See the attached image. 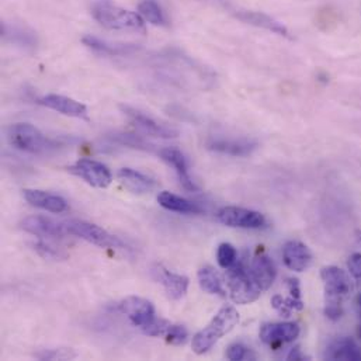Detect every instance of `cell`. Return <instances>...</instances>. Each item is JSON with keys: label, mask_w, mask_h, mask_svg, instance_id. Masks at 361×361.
<instances>
[{"label": "cell", "mask_w": 361, "mask_h": 361, "mask_svg": "<svg viewBox=\"0 0 361 361\" xmlns=\"http://www.w3.org/2000/svg\"><path fill=\"white\" fill-rule=\"evenodd\" d=\"M343 314L342 304H325V315L331 321H338Z\"/></svg>", "instance_id": "obj_37"}, {"label": "cell", "mask_w": 361, "mask_h": 361, "mask_svg": "<svg viewBox=\"0 0 361 361\" xmlns=\"http://www.w3.org/2000/svg\"><path fill=\"white\" fill-rule=\"evenodd\" d=\"M250 273L262 291H266L271 287L277 274L273 260L266 255H257L253 257L250 263Z\"/></svg>", "instance_id": "obj_18"}, {"label": "cell", "mask_w": 361, "mask_h": 361, "mask_svg": "<svg viewBox=\"0 0 361 361\" xmlns=\"http://www.w3.org/2000/svg\"><path fill=\"white\" fill-rule=\"evenodd\" d=\"M120 312L126 314L134 326L144 328L155 319V308L151 301L141 297H128L118 304Z\"/></svg>", "instance_id": "obj_11"}, {"label": "cell", "mask_w": 361, "mask_h": 361, "mask_svg": "<svg viewBox=\"0 0 361 361\" xmlns=\"http://www.w3.org/2000/svg\"><path fill=\"white\" fill-rule=\"evenodd\" d=\"M6 135L11 147L32 155L48 154L49 151L56 149L59 145L58 141L48 138L38 128L27 123H18V124L10 126L7 128Z\"/></svg>", "instance_id": "obj_3"}, {"label": "cell", "mask_w": 361, "mask_h": 361, "mask_svg": "<svg viewBox=\"0 0 361 361\" xmlns=\"http://www.w3.org/2000/svg\"><path fill=\"white\" fill-rule=\"evenodd\" d=\"M171 322L169 321H166V319H158V318H155L152 322H149L147 326H144L142 328V332L145 334V335H148V336H154V338H157V336H165L166 335V332H168V329L171 328Z\"/></svg>", "instance_id": "obj_31"}, {"label": "cell", "mask_w": 361, "mask_h": 361, "mask_svg": "<svg viewBox=\"0 0 361 361\" xmlns=\"http://www.w3.org/2000/svg\"><path fill=\"white\" fill-rule=\"evenodd\" d=\"M349 270L355 279H361V253H355L349 259Z\"/></svg>", "instance_id": "obj_36"}, {"label": "cell", "mask_w": 361, "mask_h": 361, "mask_svg": "<svg viewBox=\"0 0 361 361\" xmlns=\"http://www.w3.org/2000/svg\"><path fill=\"white\" fill-rule=\"evenodd\" d=\"M236 17L239 20H242L243 23H246V24H252V25L269 30V31H271L274 34L288 37V30L280 21H277L276 18H273V17L264 14V13L240 10V11L236 13Z\"/></svg>", "instance_id": "obj_20"}, {"label": "cell", "mask_w": 361, "mask_h": 361, "mask_svg": "<svg viewBox=\"0 0 361 361\" xmlns=\"http://www.w3.org/2000/svg\"><path fill=\"white\" fill-rule=\"evenodd\" d=\"M359 242L361 243V232L359 233Z\"/></svg>", "instance_id": "obj_42"}, {"label": "cell", "mask_w": 361, "mask_h": 361, "mask_svg": "<svg viewBox=\"0 0 361 361\" xmlns=\"http://www.w3.org/2000/svg\"><path fill=\"white\" fill-rule=\"evenodd\" d=\"M357 305H359V308L361 310V293L357 295Z\"/></svg>", "instance_id": "obj_40"}, {"label": "cell", "mask_w": 361, "mask_h": 361, "mask_svg": "<svg viewBox=\"0 0 361 361\" xmlns=\"http://www.w3.org/2000/svg\"><path fill=\"white\" fill-rule=\"evenodd\" d=\"M271 305H273V308H274L281 317H286V318H288L293 311H302V310H304L302 300L298 301V300H294L293 297L284 298V297H281V295H274V297L271 298Z\"/></svg>", "instance_id": "obj_28"}, {"label": "cell", "mask_w": 361, "mask_h": 361, "mask_svg": "<svg viewBox=\"0 0 361 361\" xmlns=\"http://www.w3.org/2000/svg\"><path fill=\"white\" fill-rule=\"evenodd\" d=\"M238 259V253H236V249L231 245V243H221L219 247H218V252H216V260H218V264L222 267V269H229Z\"/></svg>", "instance_id": "obj_30"}, {"label": "cell", "mask_w": 361, "mask_h": 361, "mask_svg": "<svg viewBox=\"0 0 361 361\" xmlns=\"http://www.w3.org/2000/svg\"><path fill=\"white\" fill-rule=\"evenodd\" d=\"M34 249L37 250V253H38L39 256H42V257H45V259H59V257H62V255H61L56 249H54L52 246H49V245L44 243V242L35 243V245H34Z\"/></svg>", "instance_id": "obj_35"}, {"label": "cell", "mask_w": 361, "mask_h": 361, "mask_svg": "<svg viewBox=\"0 0 361 361\" xmlns=\"http://www.w3.org/2000/svg\"><path fill=\"white\" fill-rule=\"evenodd\" d=\"M321 279L325 284V302L342 304L355 288L350 274L341 267L328 266L321 270Z\"/></svg>", "instance_id": "obj_6"}, {"label": "cell", "mask_w": 361, "mask_h": 361, "mask_svg": "<svg viewBox=\"0 0 361 361\" xmlns=\"http://www.w3.org/2000/svg\"><path fill=\"white\" fill-rule=\"evenodd\" d=\"M152 271L155 279L164 286L169 298L179 301L185 295L188 288V279L185 276L173 273L165 269L162 264H157Z\"/></svg>", "instance_id": "obj_15"}, {"label": "cell", "mask_w": 361, "mask_h": 361, "mask_svg": "<svg viewBox=\"0 0 361 361\" xmlns=\"http://www.w3.org/2000/svg\"><path fill=\"white\" fill-rule=\"evenodd\" d=\"M300 326L294 322H273L264 324L259 336L263 343L276 346L294 342L300 336Z\"/></svg>", "instance_id": "obj_12"}, {"label": "cell", "mask_w": 361, "mask_h": 361, "mask_svg": "<svg viewBox=\"0 0 361 361\" xmlns=\"http://www.w3.org/2000/svg\"><path fill=\"white\" fill-rule=\"evenodd\" d=\"M308 357L301 352V349H300V346H295V348H293L291 349V352L288 353V356H287V360H307Z\"/></svg>", "instance_id": "obj_39"}, {"label": "cell", "mask_w": 361, "mask_h": 361, "mask_svg": "<svg viewBox=\"0 0 361 361\" xmlns=\"http://www.w3.org/2000/svg\"><path fill=\"white\" fill-rule=\"evenodd\" d=\"M38 103L47 109L58 111L63 116L80 118L89 121V113L85 104L76 102L75 99L62 96V94H47L38 100Z\"/></svg>", "instance_id": "obj_13"}, {"label": "cell", "mask_w": 361, "mask_h": 361, "mask_svg": "<svg viewBox=\"0 0 361 361\" xmlns=\"http://www.w3.org/2000/svg\"><path fill=\"white\" fill-rule=\"evenodd\" d=\"M93 18L109 30H134L145 32V20L113 0H94L92 7Z\"/></svg>", "instance_id": "obj_1"}, {"label": "cell", "mask_w": 361, "mask_h": 361, "mask_svg": "<svg viewBox=\"0 0 361 361\" xmlns=\"http://www.w3.org/2000/svg\"><path fill=\"white\" fill-rule=\"evenodd\" d=\"M226 284L232 301L240 305L255 302L263 293L253 280L250 267L240 260H236L226 269Z\"/></svg>", "instance_id": "obj_4"}, {"label": "cell", "mask_w": 361, "mask_h": 361, "mask_svg": "<svg viewBox=\"0 0 361 361\" xmlns=\"http://www.w3.org/2000/svg\"><path fill=\"white\" fill-rule=\"evenodd\" d=\"M286 284H287V288L290 291V297H293L294 300H298L301 301V288H300V281L297 279H287L286 280Z\"/></svg>", "instance_id": "obj_38"}, {"label": "cell", "mask_w": 361, "mask_h": 361, "mask_svg": "<svg viewBox=\"0 0 361 361\" xmlns=\"http://www.w3.org/2000/svg\"><path fill=\"white\" fill-rule=\"evenodd\" d=\"M138 11L145 21L154 25H166L165 13L157 0H142L138 6Z\"/></svg>", "instance_id": "obj_27"}, {"label": "cell", "mask_w": 361, "mask_h": 361, "mask_svg": "<svg viewBox=\"0 0 361 361\" xmlns=\"http://www.w3.org/2000/svg\"><path fill=\"white\" fill-rule=\"evenodd\" d=\"M118 179L128 190H131L133 192H138V194L149 192L157 185L154 179L142 175L141 172L130 169V168L120 169L118 171Z\"/></svg>", "instance_id": "obj_23"}, {"label": "cell", "mask_w": 361, "mask_h": 361, "mask_svg": "<svg viewBox=\"0 0 361 361\" xmlns=\"http://www.w3.org/2000/svg\"><path fill=\"white\" fill-rule=\"evenodd\" d=\"M207 148L212 152L229 157H247L257 148V142L249 138H231L222 135H212L207 141Z\"/></svg>", "instance_id": "obj_10"}, {"label": "cell", "mask_w": 361, "mask_h": 361, "mask_svg": "<svg viewBox=\"0 0 361 361\" xmlns=\"http://www.w3.org/2000/svg\"><path fill=\"white\" fill-rule=\"evenodd\" d=\"M21 228L39 238H62L65 233H68L65 224L56 222L51 218L34 215L28 216L21 222Z\"/></svg>", "instance_id": "obj_14"}, {"label": "cell", "mask_w": 361, "mask_h": 361, "mask_svg": "<svg viewBox=\"0 0 361 361\" xmlns=\"http://www.w3.org/2000/svg\"><path fill=\"white\" fill-rule=\"evenodd\" d=\"M165 338H166V341H168L171 345L179 346V345H184V343L187 342V339H188V332H187V329H185L183 325H175V324H172L171 328L168 329Z\"/></svg>", "instance_id": "obj_32"}, {"label": "cell", "mask_w": 361, "mask_h": 361, "mask_svg": "<svg viewBox=\"0 0 361 361\" xmlns=\"http://www.w3.org/2000/svg\"><path fill=\"white\" fill-rule=\"evenodd\" d=\"M24 198L32 207H37V208H41V209H45L49 212L59 214V212H63L68 209V204L62 197L47 192V191L27 188V190H24Z\"/></svg>", "instance_id": "obj_19"}, {"label": "cell", "mask_w": 361, "mask_h": 361, "mask_svg": "<svg viewBox=\"0 0 361 361\" xmlns=\"http://www.w3.org/2000/svg\"><path fill=\"white\" fill-rule=\"evenodd\" d=\"M83 44L86 47H89L90 49L96 51V52H100L103 55H124V54H130L133 51H135L137 48L133 47V45H124V44H110V42H106V41H102L100 38L94 37V35H85L82 38Z\"/></svg>", "instance_id": "obj_26"}, {"label": "cell", "mask_w": 361, "mask_h": 361, "mask_svg": "<svg viewBox=\"0 0 361 361\" xmlns=\"http://www.w3.org/2000/svg\"><path fill=\"white\" fill-rule=\"evenodd\" d=\"M65 226H66L68 233L75 235L80 239H85L86 242L93 243L96 246L111 247V249H126L127 247L126 243L120 238L111 235L110 232H107L106 229H103L94 224H90L86 221H79V219H72V221L65 222Z\"/></svg>", "instance_id": "obj_5"}, {"label": "cell", "mask_w": 361, "mask_h": 361, "mask_svg": "<svg viewBox=\"0 0 361 361\" xmlns=\"http://www.w3.org/2000/svg\"><path fill=\"white\" fill-rule=\"evenodd\" d=\"M76 353L71 349H55L49 352H41L37 355V359L39 360H72L76 359Z\"/></svg>", "instance_id": "obj_33"}, {"label": "cell", "mask_w": 361, "mask_h": 361, "mask_svg": "<svg viewBox=\"0 0 361 361\" xmlns=\"http://www.w3.org/2000/svg\"><path fill=\"white\" fill-rule=\"evenodd\" d=\"M197 277H198L200 287L205 293L212 294V295H219V297H225L226 295L222 279H221V276L212 267H209V266L201 267L198 270V273H197Z\"/></svg>", "instance_id": "obj_25"}, {"label": "cell", "mask_w": 361, "mask_h": 361, "mask_svg": "<svg viewBox=\"0 0 361 361\" xmlns=\"http://www.w3.org/2000/svg\"><path fill=\"white\" fill-rule=\"evenodd\" d=\"M1 37L13 44H17L23 48H35L37 35L32 30L23 25H13L3 23L1 24Z\"/></svg>", "instance_id": "obj_22"}, {"label": "cell", "mask_w": 361, "mask_h": 361, "mask_svg": "<svg viewBox=\"0 0 361 361\" xmlns=\"http://www.w3.org/2000/svg\"><path fill=\"white\" fill-rule=\"evenodd\" d=\"M357 334H359V336L361 338V325L359 326V331H357Z\"/></svg>", "instance_id": "obj_41"}, {"label": "cell", "mask_w": 361, "mask_h": 361, "mask_svg": "<svg viewBox=\"0 0 361 361\" xmlns=\"http://www.w3.org/2000/svg\"><path fill=\"white\" fill-rule=\"evenodd\" d=\"M158 201L159 204L169 209V211H175V212H180V214H198L202 211V208L200 205H197L195 202L183 198L180 195H176L173 192L169 191H162L158 195Z\"/></svg>", "instance_id": "obj_24"}, {"label": "cell", "mask_w": 361, "mask_h": 361, "mask_svg": "<svg viewBox=\"0 0 361 361\" xmlns=\"http://www.w3.org/2000/svg\"><path fill=\"white\" fill-rule=\"evenodd\" d=\"M159 157L164 162H166L171 168L175 169L181 185L188 190V191H198V187L195 185V183L191 179L190 173H188V165L187 161L184 158V155L181 154L179 149H173V148H164L159 151Z\"/></svg>", "instance_id": "obj_17"}, {"label": "cell", "mask_w": 361, "mask_h": 361, "mask_svg": "<svg viewBox=\"0 0 361 361\" xmlns=\"http://www.w3.org/2000/svg\"><path fill=\"white\" fill-rule=\"evenodd\" d=\"M216 218L221 224L231 228L260 229L266 225L263 214L242 207H224L218 211Z\"/></svg>", "instance_id": "obj_7"}, {"label": "cell", "mask_w": 361, "mask_h": 361, "mask_svg": "<svg viewBox=\"0 0 361 361\" xmlns=\"http://www.w3.org/2000/svg\"><path fill=\"white\" fill-rule=\"evenodd\" d=\"M114 142L126 145V147H131L135 149H141V151H154L155 145L147 142L144 138H141L140 135H134V134H114L113 137H110Z\"/></svg>", "instance_id": "obj_29"}, {"label": "cell", "mask_w": 361, "mask_h": 361, "mask_svg": "<svg viewBox=\"0 0 361 361\" xmlns=\"http://www.w3.org/2000/svg\"><path fill=\"white\" fill-rule=\"evenodd\" d=\"M121 111L130 118V121L145 135L148 137H157V138H164V140H171V138H176L179 135V133L165 124L158 123L157 120H154L152 117L144 114L142 111L128 106V104H121L120 106Z\"/></svg>", "instance_id": "obj_8"}, {"label": "cell", "mask_w": 361, "mask_h": 361, "mask_svg": "<svg viewBox=\"0 0 361 361\" xmlns=\"http://www.w3.org/2000/svg\"><path fill=\"white\" fill-rule=\"evenodd\" d=\"M249 355H250L249 349L246 346H243L242 343L231 345L226 352V357L232 361L245 360L249 357Z\"/></svg>", "instance_id": "obj_34"}, {"label": "cell", "mask_w": 361, "mask_h": 361, "mask_svg": "<svg viewBox=\"0 0 361 361\" xmlns=\"http://www.w3.org/2000/svg\"><path fill=\"white\" fill-rule=\"evenodd\" d=\"M68 171L72 175L83 179L87 184L97 188H106L113 181L110 169L106 165L92 159H80L72 166H69Z\"/></svg>", "instance_id": "obj_9"}, {"label": "cell", "mask_w": 361, "mask_h": 361, "mask_svg": "<svg viewBox=\"0 0 361 361\" xmlns=\"http://www.w3.org/2000/svg\"><path fill=\"white\" fill-rule=\"evenodd\" d=\"M239 324V312L226 305L218 311L212 321L192 338V352L195 355H204L225 335H228Z\"/></svg>", "instance_id": "obj_2"}, {"label": "cell", "mask_w": 361, "mask_h": 361, "mask_svg": "<svg viewBox=\"0 0 361 361\" xmlns=\"http://www.w3.org/2000/svg\"><path fill=\"white\" fill-rule=\"evenodd\" d=\"M283 259L290 270L305 271L312 263V253L307 245L300 240H290L283 247Z\"/></svg>", "instance_id": "obj_16"}, {"label": "cell", "mask_w": 361, "mask_h": 361, "mask_svg": "<svg viewBox=\"0 0 361 361\" xmlns=\"http://www.w3.org/2000/svg\"><path fill=\"white\" fill-rule=\"evenodd\" d=\"M325 357L331 360H361V352L353 339L342 338L329 345Z\"/></svg>", "instance_id": "obj_21"}]
</instances>
